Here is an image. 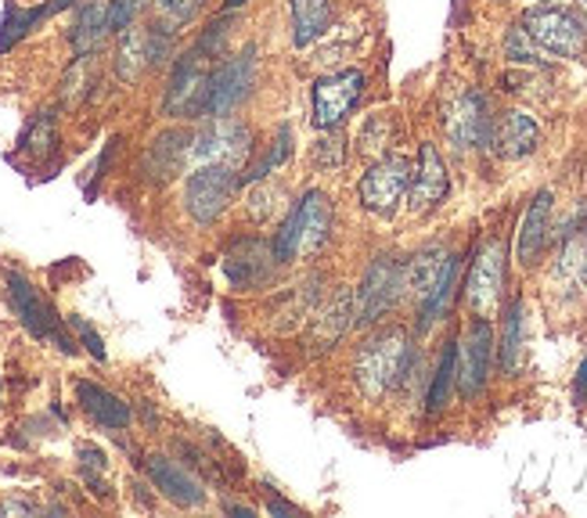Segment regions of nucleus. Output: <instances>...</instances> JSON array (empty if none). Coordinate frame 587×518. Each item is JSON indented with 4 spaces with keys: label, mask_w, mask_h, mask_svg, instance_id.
Here are the masks:
<instances>
[{
    "label": "nucleus",
    "mask_w": 587,
    "mask_h": 518,
    "mask_svg": "<svg viewBox=\"0 0 587 518\" xmlns=\"http://www.w3.org/2000/svg\"><path fill=\"white\" fill-rule=\"evenodd\" d=\"M292 151V137H289V126H281L278 130V137L271 140V148H267V156L260 159V162H253L249 166V173L242 176L245 184H256V181H264L267 173H271L274 166H281V162H285V156Z\"/></svg>",
    "instance_id": "c85d7f7f"
},
{
    "label": "nucleus",
    "mask_w": 587,
    "mask_h": 518,
    "mask_svg": "<svg viewBox=\"0 0 587 518\" xmlns=\"http://www.w3.org/2000/svg\"><path fill=\"white\" fill-rule=\"evenodd\" d=\"M411 184V162L404 156H386L364 173L360 181V206L375 217H393Z\"/></svg>",
    "instance_id": "0eeeda50"
},
{
    "label": "nucleus",
    "mask_w": 587,
    "mask_h": 518,
    "mask_svg": "<svg viewBox=\"0 0 587 518\" xmlns=\"http://www.w3.org/2000/svg\"><path fill=\"white\" fill-rule=\"evenodd\" d=\"M209 73L206 54H184L178 65H173L170 87H167V101L162 109L170 115H206V101H209Z\"/></svg>",
    "instance_id": "1a4fd4ad"
},
{
    "label": "nucleus",
    "mask_w": 587,
    "mask_h": 518,
    "mask_svg": "<svg viewBox=\"0 0 587 518\" xmlns=\"http://www.w3.org/2000/svg\"><path fill=\"white\" fill-rule=\"evenodd\" d=\"M292 234H296V256H310L332 238V202L325 192H307L289 213Z\"/></svg>",
    "instance_id": "4468645a"
},
{
    "label": "nucleus",
    "mask_w": 587,
    "mask_h": 518,
    "mask_svg": "<svg viewBox=\"0 0 587 518\" xmlns=\"http://www.w3.org/2000/svg\"><path fill=\"white\" fill-rule=\"evenodd\" d=\"M156 4L167 11V15L184 26V22H192L198 15V8H203V0H156Z\"/></svg>",
    "instance_id": "c9c22d12"
},
{
    "label": "nucleus",
    "mask_w": 587,
    "mask_h": 518,
    "mask_svg": "<svg viewBox=\"0 0 587 518\" xmlns=\"http://www.w3.org/2000/svg\"><path fill=\"white\" fill-rule=\"evenodd\" d=\"M145 4L148 0H109V8H105V15H109V33L131 29L140 11H145Z\"/></svg>",
    "instance_id": "2f4dec72"
},
{
    "label": "nucleus",
    "mask_w": 587,
    "mask_h": 518,
    "mask_svg": "<svg viewBox=\"0 0 587 518\" xmlns=\"http://www.w3.org/2000/svg\"><path fill=\"white\" fill-rule=\"evenodd\" d=\"M448 170H443V159L440 151L432 145H421L418 151V170H411V184H407V195H411V209L415 213H426L437 202H443L448 195Z\"/></svg>",
    "instance_id": "f3484780"
},
{
    "label": "nucleus",
    "mask_w": 587,
    "mask_h": 518,
    "mask_svg": "<svg viewBox=\"0 0 587 518\" xmlns=\"http://www.w3.org/2000/svg\"><path fill=\"white\" fill-rule=\"evenodd\" d=\"M267 511H274V515H292L296 508H292L289 501H271V504H267Z\"/></svg>",
    "instance_id": "a19ab883"
},
{
    "label": "nucleus",
    "mask_w": 587,
    "mask_h": 518,
    "mask_svg": "<svg viewBox=\"0 0 587 518\" xmlns=\"http://www.w3.org/2000/svg\"><path fill=\"white\" fill-rule=\"evenodd\" d=\"M501 159H526L541 145V126L519 109H509L498 115V123H490V140Z\"/></svg>",
    "instance_id": "dca6fc26"
},
{
    "label": "nucleus",
    "mask_w": 587,
    "mask_h": 518,
    "mask_svg": "<svg viewBox=\"0 0 587 518\" xmlns=\"http://www.w3.org/2000/svg\"><path fill=\"white\" fill-rule=\"evenodd\" d=\"M224 37H228V18H217L213 26L206 29V37L198 40L195 51L206 54V58H209V54H220V47H224Z\"/></svg>",
    "instance_id": "e433bc0d"
},
{
    "label": "nucleus",
    "mask_w": 587,
    "mask_h": 518,
    "mask_svg": "<svg viewBox=\"0 0 587 518\" xmlns=\"http://www.w3.org/2000/svg\"><path fill=\"white\" fill-rule=\"evenodd\" d=\"M577 388H580V393L587 388V357H584V363H580V379H577Z\"/></svg>",
    "instance_id": "79ce46f5"
},
{
    "label": "nucleus",
    "mask_w": 587,
    "mask_h": 518,
    "mask_svg": "<svg viewBox=\"0 0 587 518\" xmlns=\"http://www.w3.org/2000/svg\"><path fill=\"white\" fill-rule=\"evenodd\" d=\"M145 37H148V65H159L162 58L173 51V29L159 22V26H151Z\"/></svg>",
    "instance_id": "f704fd0d"
},
{
    "label": "nucleus",
    "mask_w": 587,
    "mask_h": 518,
    "mask_svg": "<svg viewBox=\"0 0 587 518\" xmlns=\"http://www.w3.org/2000/svg\"><path fill=\"white\" fill-rule=\"evenodd\" d=\"M145 472L151 479V486H156L167 501L178 504V508H203V504H206L203 482L187 472V468L173 465L170 457H148Z\"/></svg>",
    "instance_id": "2eb2a0df"
},
{
    "label": "nucleus",
    "mask_w": 587,
    "mask_h": 518,
    "mask_svg": "<svg viewBox=\"0 0 587 518\" xmlns=\"http://www.w3.org/2000/svg\"><path fill=\"white\" fill-rule=\"evenodd\" d=\"M404 296V267L390 256H379L364 274L354 296V324H375L386 317Z\"/></svg>",
    "instance_id": "20e7f679"
},
{
    "label": "nucleus",
    "mask_w": 587,
    "mask_h": 518,
    "mask_svg": "<svg viewBox=\"0 0 587 518\" xmlns=\"http://www.w3.org/2000/svg\"><path fill=\"white\" fill-rule=\"evenodd\" d=\"M551 238V192H541L530 202L519 227V242H515V256H519L523 267H534L541 252L548 249Z\"/></svg>",
    "instance_id": "aec40b11"
},
{
    "label": "nucleus",
    "mask_w": 587,
    "mask_h": 518,
    "mask_svg": "<svg viewBox=\"0 0 587 518\" xmlns=\"http://www.w3.org/2000/svg\"><path fill=\"white\" fill-rule=\"evenodd\" d=\"M80 461H84V472H105L109 468V457H105V451H98V446L90 443H80Z\"/></svg>",
    "instance_id": "58836bf2"
},
{
    "label": "nucleus",
    "mask_w": 587,
    "mask_h": 518,
    "mask_svg": "<svg viewBox=\"0 0 587 518\" xmlns=\"http://www.w3.org/2000/svg\"><path fill=\"white\" fill-rule=\"evenodd\" d=\"M580 274H584V281H587V245H584V267H580Z\"/></svg>",
    "instance_id": "37998d69"
},
{
    "label": "nucleus",
    "mask_w": 587,
    "mask_h": 518,
    "mask_svg": "<svg viewBox=\"0 0 587 518\" xmlns=\"http://www.w3.org/2000/svg\"><path fill=\"white\" fill-rule=\"evenodd\" d=\"M54 148V115L51 112H40L33 126L26 130V137H22V151H29V156L44 159L47 151Z\"/></svg>",
    "instance_id": "c756f323"
},
{
    "label": "nucleus",
    "mask_w": 587,
    "mask_h": 518,
    "mask_svg": "<svg viewBox=\"0 0 587 518\" xmlns=\"http://www.w3.org/2000/svg\"><path fill=\"white\" fill-rule=\"evenodd\" d=\"M443 130H448L454 148H479L490 140V115L487 98L476 90H457L454 101L443 112Z\"/></svg>",
    "instance_id": "f8f14e48"
},
{
    "label": "nucleus",
    "mask_w": 587,
    "mask_h": 518,
    "mask_svg": "<svg viewBox=\"0 0 587 518\" xmlns=\"http://www.w3.org/2000/svg\"><path fill=\"white\" fill-rule=\"evenodd\" d=\"M364 90L360 69H346V73H332L314 84V126L317 130H335L346 120L350 109L357 104Z\"/></svg>",
    "instance_id": "9d476101"
},
{
    "label": "nucleus",
    "mask_w": 587,
    "mask_h": 518,
    "mask_svg": "<svg viewBox=\"0 0 587 518\" xmlns=\"http://www.w3.org/2000/svg\"><path fill=\"white\" fill-rule=\"evenodd\" d=\"M245 4V0H228V8H242Z\"/></svg>",
    "instance_id": "c03bdc74"
},
{
    "label": "nucleus",
    "mask_w": 587,
    "mask_h": 518,
    "mask_svg": "<svg viewBox=\"0 0 587 518\" xmlns=\"http://www.w3.org/2000/svg\"><path fill=\"white\" fill-rule=\"evenodd\" d=\"M187 156H192V134H187V130H167L162 137L151 140V148H148V156H145L148 181L167 184L170 176L181 173Z\"/></svg>",
    "instance_id": "6ab92c4d"
},
{
    "label": "nucleus",
    "mask_w": 587,
    "mask_h": 518,
    "mask_svg": "<svg viewBox=\"0 0 587 518\" xmlns=\"http://www.w3.org/2000/svg\"><path fill=\"white\" fill-rule=\"evenodd\" d=\"M253 76H256V51L234 54L224 65L217 69L213 79H209V101H206V115H228L239 104L249 98L253 90Z\"/></svg>",
    "instance_id": "9b49d317"
},
{
    "label": "nucleus",
    "mask_w": 587,
    "mask_h": 518,
    "mask_svg": "<svg viewBox=\"0 0 587 518\" xmlns=\"http://www.w3.org/2000/svg\"><path fill=\"white\" fill-rule=\"evenodd\" d=\"M523 29L537 40V47L559 58H580L587 47L584 22L559 4H537L523 15Z\"/></svg>",
    "instance_id": "7ed1b4c3"
},
{
    "label": "nucleus",
    "mask_w": 587,
    "mask_h": 518,
    "mask_svg": "<svg viewBox=\"0 0 587 518\" xmlns=\"http://www.w3.org/2000/svg\"><path fill=\"white\" fill-rule=\"evenodd\" d=\"M545 4H559V0H545Z\"/></svg>",
    "instance_id": "49530a36"
},
{
    "label": "nucleus",
    "mask_w": 587,
    "mask_h": 518,
    "mask_svg": "<svg viewBox=\"0 0 587 518\" xmlns=\"http://www.w3.org/2000/svg\"><path fill=\"white\" fill-rule=\"evenodd\" d=\"M411 360H415V353H411V343L401 328L375 332L357 353V382L368 396H386L407 379Z\"/></svg>",
    "instance_id": "f257e3e1"
},
{
    "label": "nucleus",
    "mask_w": 587,
    "mask_h": 518,
    "mask_svg": "<svg viewBox=\"0 0 587 518\" xmlns=\"http://www.w3.org/2000/svg\"><path fill=\"white\" fill-rule=\"evenodd\" d=\"M519 353H523V299H512L509 313H504V335H501V368L509 374L519 371Z\"/></svg>",
    "instance_id": "bb28decb"
},
{
    "label": "nucleus",
    "mask_w": 587,
    "mask_h": 518,
    "mask_svg": "<svg viewBox=\"0 0 587 518\" xmlns=\"http://www.w3.org/2000/svg\"><path fill=\"white\" fill-rule=\"evenodd\" d=\"M192 156L198 162H224V166H239L253 156V134L242 123L213 115L198 134H192Z\"/></svg>",
    "instance_id": "6e6552de"
},
{
    "label": "nucleus",
    "mask_w": 587,
    "mask_h": 518,
    "mask_svg": "<svg viewBox=\"0 0 587 518\" xmlns=\"http://www.w3.org/2000/svg\"><path fill=\"white\" fill-rule=\"evenodd\" d=\"M37 508H33L29 501H4L0 504V515H33Z\"/></svg>",
    "instance_id": "ea45409f"
},
{
    "label": "nucleus",
    "mask_w": 587,
    "mask_h": 518,
    "mask_svg": "<svg viewBox=\"0 0 587 518\" xmlns=\"http://www.w3.org/2000/svg\"><path fill=\"white\" fill-rule=\"evenodd\" d=\"M332 29V0H292V40L310 47Z\"/></svg>",
    "instance_id": "4be33fe9"
},
{
    "label": "nucleus",
    "mask_w": 587,
    "mask_h": 518,
    "mask_svg": "<svg viewBox=\"0 0 587 518\" xmlns=\"http://www.w3.org/2000/svg\"><path fill=\"white\" fill-rule=\"evenodd\" d=\"M443 263H448V256H443V249H421V252L404 267V288L415 292L418 299H426V296H429V288L437 285V278H440Z\"/></svg>",
    "instance_id": "393cba45"
},
{
    "label": "nucleus",
    "mask_w": 587,
    "mask_h": 518,
    "mask_svg": "<svg viewBox=\"0 0 587 518\" xmlns=\"http://www.w3.org/2000/svg\"><path fill=\"white\" fill-rule=\"evenodd\" d=\"M44 15V11H15L8 8V18H4V33H0V47L11 44L15 37H22V33H29V26Z\"/></svg>",
    "instance_id": "72a5a7b5"
},
{
    "label": "nucleus",
    "mask_w": 587,
    "mask_h": 518,
    "mask_svg": "<svg viewBox=\"0 0 587 518\" xmlns=\"http://www.w3.org/2000/svg\"><path fill=\"white\" fill-rule=\"evenodd\" d=\"M504 58L515 62V65H545L548 62V51H541L537 40L523 26H512L509 37H504Z\"/></svg>",
    "instance_id": "cd10ccee"
},
{
    "label": "nucleus",
    "mask_w": 587,
    "mask_h": 518,
    "mask_svg": "<svg viewBox=\"0 0 587 518\" xmlns=\"http://www.w3.org/2000/svg\"><path fill=\"white\" fill-rule=\"evenodd\" d=\"M105 8H109V4H101V0H87V4L80 8L73 37H69L80 58L94 54L101 47V40L109 37V15H105Z\"/></svg>",
    "instance_id": "5701e85b"
},
{
    "label": "nucleus",
    "mask_w": 587,
    "mask_h": 518,
    "mask_svg": "<svg viewBox=\"0 0 587 518\" xmlns=\"http://www.w3.org/2000/svg\"><path fill=\"white\" fill-rule=\"evenodd\" d=\"M501 285H504V249L501 242H490L479 249L473 270H468V285H465L468 310L476 317L494 313L501 299Z\"/></svg>",
    "instance_id": "ddd939ff"
},
{
    "label": "nucleus",
    "mask_w": 587,
    "mask_h": 518,
    "mask_svg": "<svg viewBox=\"0 0 587 518\" xmlns=\"http://www.w3.org/2000/svg\"><path fill=\"white\" fill-rule=\"evenodd\" d=\"M242 176L234 173V166L224 162H206L203 170H195L184 184V206L198 223H217L228 213V206L234 202V192H239Z\"/></svg>",
    "instance_id": "f03ea898"
},
{
    "label": "nucleus",
    "mask_w": 587,
    "mask_h": 518,
    "mask_svg": "<svg viewBox=\"0 0 587 518\" xmlns=\"http://www.w3.org/2000/svg\"><path fill=\"white\" fill-rule=\"evenodd\" d=\"M490 353H494V332H490L487 317H476L454 353V385L462 396L473 399L484 393L490 374Z\"/></svg>",
    "instance_id": "423d86ee"
},
{
    "label": "nucleus",
    "mask_w": 587,
    "mask_h": 518,
    "mask_svg": "<svg viewBox=\"0 0 587 518\" xmlns=\"http://www.w3.org/2000/svg\"><path fill=\"white\" fill-rule=\"evenodd\" d=\"M457 270H462L457 256H448V263H443L437 285H432L429 296L421 299V324H418L421 332H426L432 321H440V317L451 310V299H454V288H457Z\"/></svg>",
    "instance_id": "b1692460"
},
{
    "label": "nucleus",
    "mask_w": 587,
    "mask_h": 518,
    "mask_svg": "<svg viewBox=\"0 0 587 518\" xmlns=\"http://www.w3.org/2000/svg\"><path fill=\"white\" fill-rule=\"evenodd\" d=\"M8 296H11V306H15V313L22 317V324H26L33 335L44 338V343H54L62 353H76V343L65 335V328L58 321V313L51 310V303H47L26 278L15 274V270L8 274Z\"/></svg>",
    "instance_id": "39448f33"
},
{
    "label": "nucleus",
    "mask_w": 587,
    "mask_h": 518,
    "mask_svg": "<svg viewBox=\"0 0 587 518\" xmlns=\"http://www.w3.org/2000/svg\"><path fill=\"white\" fill-rule=\"evenodd\" d=\"M314 162L321 170H335V166H343V137L339 134H328L321 137L314 145Z\"/></svg>",
    "instance_id": "473e14b6"
},
{
    "label": "nucleus",
    "mask_w": 587,
    "mask_h": 518,
    "mask_svg": "<svg viewBox=\"0 0 587 518\" xmlns=\"http://www.w3.org/2000/svg\"><path fill=\"white\" fill-rule=\"evenodd\" d=\"M76 399H80V407H84V415L101 429H126L134 418L131 407H126L120 396L101 385H94V382H76Z\"/></svg>",
    "instance_id": "412c9836"
},
{
    "label": "nucleus",
    "mask_w": 587,
    "mask_h": 518,
    "mask_svg": "<svg viewBox=\"0 0 587 518\" xmlns=\"http://www.w3.org/2000/svg\"><path fill=\"white\" fill-rule=\"evenodd\" d=\"M274 267H278L274 252L267 249L264 242H256V238L253 242H242L239 249H231L228 259H224V270H228V278H231L234 288L264 285V281H271Z\"/></svg>",
    "instance_id": "a211bd4d"
},
{
    "label": "nucleus",
    "mask_w": 587,
    "mask_h": 518,
    "mask_svg": "<svg viewBox=\"0 0 587 518\" xmlns=\"http://www.w3.org/2000/svg\"><path fill=\"white\" fill-rule=\"evenodd\" d=\"M148 65V37L145 29H123L120 33V51H115V73H120V79H137L140 73H145Z\"/></svg>",
    "instance_id": "a878e982"
},
{
    "label": "nucleus",
    "mask_w": 587,
    "mask_h": 518,
    "mask_svg": "<svg viewBox=\"0 0 587 518\" xmlns=\"http://www.w3.org/2000/svg\"><path fill=\"white\" fill-rule=\"evenodd\" d=\"M69 324H73V328H76V335L84 338V346H87V353H90V357H94V360H105V346H101V335L94 332V328H90V324L84 321V317H69Z\"/></svg>",
    "instance_id": "4c0bfd02"
},
{
    "label": "nucleus",
    "mask_w": 587,
    "mask_h": 518,
    "mask_svg": "<svg viewBox=\"0 0 587 518\" xmlns=\"http://www.w3.org/2000/svg\"><path fill=\"white\" fill-rule=\"evenodd\" d=\"M65 4H73V0H58V8H65Z\"/></svg>",
    "instance_id": "a18cd8bd"
},
{
    "label": "nucleus",
    "mask_w": 587,
    "mask_h": 518,
    "mask_svg": "<svg viewBox=\"0 0 587 518\" xmlns=\"http://www.w3.org/2000/svg\"><path fill=\"white\" fill-rule=\"evenodd\" d=\"M454 346L443 349L440 357V368H437V379H432V388H429V410H440L443 404H448L451 396V385H454Z\"/></svg>",
    "instance_id": "7c9ffc66"
}]
</instances>
